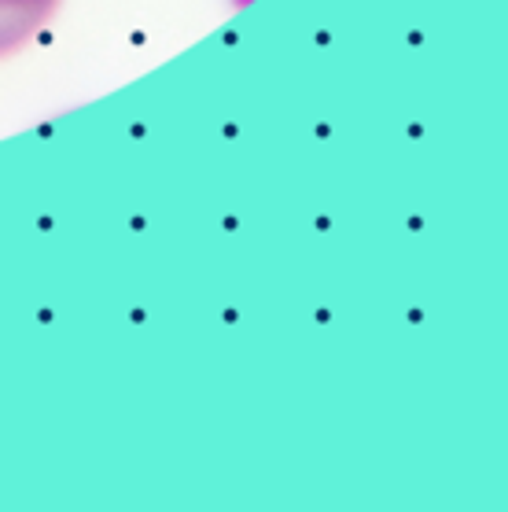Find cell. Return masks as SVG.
Here are the masks:
<instances>
[{"mask_svg": "<svg viewBox=\"0 0 508 512\" xmlns=\"http://www.w3.org/2000/svg\"><path fill=\"white\" fill-rule=\"evenodd\" d=\"M56 12L59 0H0V59L30 45Z\"/></svg>", "mask_w": 508, "mask_h": 512, "instance_id": "cell-1", "label": "cell"}]
</instances>
